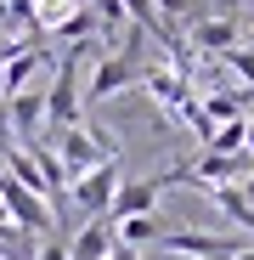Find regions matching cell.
<instances>
[{
  "label": "cell",
  "instance_id": "23",
  "mask_svg": "<svg viewBox=\"0 0 254 260\" xmlns=\"http://www.w3.org/2000/svg\"><path fill=\"white\" fill-rule=\"evenodd\" d=\"M68 6H91V0H68Z\"/></svg>",
  "mask_w": 254,
  "mask_h": 260
},
{
  "label": "cell",
  "instance_id": "16",
  "mask_svg": "<svg viewBox=\"0 0 254 260\" xmlns=\"http://www.w3.org/2000/svg\"><path fill=\"white\" fill-rule=\"evenodd\" d=\"M91 6H96V28H107V34H113V28L124 23V6H119V0H91Z\"/></svg>",
  "mask_w": 254,
  "mask_h": 260
},
{
  "label": "cell",
  "instance_id": "24",
  "mask_svg": "<svg viewBox=\"0 0 254 260\" xmlns=\"http://www.w3.org/2000/svg\"><path fill=\"white\" fill-rule=\"evenodd\" d=\"M248 51H254V28H248Z\"/></svg>",
  "mask_w": 254,
  "mask_h": 260
},
{
  "label": "cell",
  "instance_id": "20",
  "mask_svg": "<svg viewBox=\"0 0 254 260\" xmlns=\"http://www.w3.org/2000/svg\"><path fill=\"white\" fill-rule=\"evenodd\" d=\"M243 153H254V113H248V136H243Z\"/></svg>",
  "mask_w": 254,
  "mask_h": 260
},
{
  "label": "cell",
  "instance_id": "11",
  "mask_svg": "<svg viewBox=\"0 0 254 260\" xmlns=\"http://www.w3.org/2000/svg\"><path fill=\"white\" fill-rule=\"evenodd\" d=\"M248 96L254 91H209L198 108H203L209 124H232V119H248Z\"/></svg>",
  "mask_w": 254,
  "mask_h": 260
},
{
  "label": "cell",
  "instance_id": "8",
  "mask_svg": "<svg viewBox=\"0 0 254 260\" xmlns=\"http://www.w3.org/2000/svg\"><path fill=\"white\" fill-rule=\"evenodd\" d=\"M46 62H51V51H40V40H34V46H23V51H12L6 62H0V102L17 96V91H28V79L46 68Z\"/></svg>",
  "mask_w": 254,
  "mask_h": 260
},
{
  "label": "cell",
  "instance_id": "10",
  "mask_svg": "<svg viewBox=\"0 0 254 260\" xmlns=\"http://www.w3.org/2000/svg\"><path fill=\"white\" fill-rule=\"evenodd\" d=\"M187 46H192V51H215V57H221V51L237 46V23H232V17H198V23L187 28Z\"/></svg>",
  "mask_w": 254,
  "mask_h": 260
},
{
  "label": "cell",
  "instance_id": "6",
  "mask_svg": "<svg viewBox=\"0 0 254 260\" xmlns=\"http://www.w3.org/2000/svg\"><path fill=\"white\" fill-rule=\"evenodd\" d=\"M0 108H6V124H12V136L23 147H34L40 136H46V91H17V96H6Z\"/></svg>",
  "mask_w": 254,
  "mask_h": 260
},
{
  "label": "cell",
  "instance_id": "15",
  "mask_svg": "<svg viewBox=\"0 0 254 260\" xmlns=\"http://www.w3.org/2000/svg\"><path fill=\"white\" fill-rule=\"evenodd\" d=\"M221 62H226V68H232V74L248 85V91H254V51H248V46H232V51H221Z\"/></svg>",
  "mask_w": 254,
  "mask_h": 260
},
{
  "label": "cell",
  "instance_id": "5",
  "mask_svg": "<svg viewBox=\"0 0 254 260\" xmlns=\"http://www.w3.org/2000/svg\"><path fill=\"white\" fill-rule=\"evenodd\" d=\"M0 209H6V221H12L17 232H57L46 198H34V192H28V187H17L12 176H0Z\"/></svg>",
  "mask_w": 254,
  "mask_h": 260
},
{
  "label": "cell",
  "instance_id": "3",
  "mask_svg": "<svg viewBox=\"0 0 254 260\" xmlns=\"http://www.w3.org/2000/svg\"><path fill=\"white\" fill-rule=\"evenodd\" d=\"M175 181H187V164L158 170V176H141V181H119V192H113V204H107V221L119 226V221H130V215H153V209H158V192L175 187Z\"/></svg>",
  "mask_w": 254,
  "mask_h": 260
},
{
  "label": "cell",
  "instance_id": "2",
  "mask_svg": "<svg viewBox=\"0 0 254 260\" xmlns=\"http://www.w3.org/2000/svg\"><path fill=\"white\" fill-rule=\"evenodd\" d=\"M40 142H51V153L68 170V181L85 176V170H96V164H107V158H119V142L102 124H74V130H57V136H40Z\"/></svg>",
  "mask_w": 254,
  "mask_h": 260
},
{
  "label": "cell",
  "instance_id": "18",
  "mask_svg": "<svg viewBox=\"0 0 254 260\" xmlns=\"http://www.w3.org/2000/svg\"><path fill=\"white\" fill-rule=\"evenodd\" d=\"M107 260H141V254H136L130 243H113V249H107Z\"/></svg>",
  "mask_w": 254,
  "mask_h": 260
},
{
  "label": "cell",
  "instance_id": "17",
  "mask_svg": "<svg viewBox=\"0 0 254 260\" xmlns=\"http://www.w3.org/2000/svg\"><path fill=\"white\" fill-rule=\"evenodd\" d=\"M34 260H68V243L62 238H51V243H40V254Z\"/></svg>",
  "mask_w": 254,
  "mask_h": 260
},
{
  "label": "cell",
  "instance_id": "19",
  "mask_svg": "<svg viewBox=\"0 0 254 260\" xmlns=\"http://www.w3.org/2000/svg\"><path fill=\"white\" fill-rule=\"evenodd\" d=\"M209 6H221V12H237V6H248V0H209Z\"/></svg>",
  "mask_w": 254,
  "mask_h": 260
},
{
  "label": "cell",
  "instance_id": "1",
  "mask_svg": "<svg viewBox=\"0 0 254 260\" xmlns=\"http://www.w3.org/2000/svg\"><path fill=\"white\" fill-rule=\"evenodd\" d=\"M141 28H130V40H124V51H102L96 57V68H91V79L79 85V102L85 108H96V102H107V96H119V91H130V85H141Z\"/></svg>",
  "mask_w": 254,
  "mask_h": 260
},
{
  "label": "cell",
  "instance_id": "9",
  "mask_svg": "<svg viewBox=\"0 0 254 260\" xmlns=\"http://www.w3.org/2000/svg\"><path fill=\"white\" fill-rule=\"evenodd\" d=\"M113 243H119V238H113V221H107V215H96V221H85V226L74 232L68 260H107Z\"/></svg>",
  "mask_w": 254,
  "mask_h": 260
},
{
  "label": "cell",
  "instance_id": "7",
  "mask_svg": "<svg viewBox=\"0 0 254 260\" xmlns=\"http://www.w3.org/2000/svg\"><path fill=\"white\" fill-rule=\"evenodd\" d=\"M158 249L187 254V260H232L243 249V238H215V232H164Z\"/></svg>",
  "mask_w": 254,
  "mask_h": 260
},
{
  "label": "cell",
  "instance_id": "13",
  "mask_svg": "<svg viewBox=\"0 0 254 260\" xmlns=\"http://www.w3.org/2000/svg\"><path fill=\"white\" fill-rule=\"evenodd\" d=\"M243 136H248V119H232V124H215V136H209V147L203 153H243Z\"/></svg>",
  "mask_w": 254,
  "mask_h": 260
},
{
  "label": "cell",
  "instance_id": "4",
  "mask_svg": "<svg viewBox=\"0 0 254 260\" xmlns=\"http://www.w3.org/2000/svg\"><path fill=\"white\" fill-rule=\"evenodd\" d=\"M119 181H124V170H119V158H107V164H96V170H85V176H74V181H68V204H74V209H85V215L96 221V215H107V204H113Z\"/></svg>",
  "mask_w": 254,
  "mask_h": 260
},
{
  "label": "cell",
  "instance_id": "21",
  "mask_svg": "<svg viewBox=\"0 0 254 260\" xmlns=\"http://www.w3.org/2000/svg\"><path fill=\"white\" fill-rule=\"evenodd\" d=\"M232 260H254V243H243V249H237V254H232Z\"/></svg>",
  "mask_w": 254,
  "mask_h": 260
},
{
  "label": "cell",
  "instance_id": "22",
  "mask_svg": "<svg viewBox=\"0 0 254 260\" xmlns=\"http://www.w3.org/2000/svg\"><path fill=\"white\" fill-rule=\"evenodd\" d=\"M0 260H12V249H6V243H0Z\"/></svg>",
  "mask_w": 254,
  "mask_h": 260
},
{
  "label": "cell",
  "instance_id": "12",
  "mask_svg": "<svg viewBox=\"0 0 254 260\" xmlns=\"http://www.w3.org/2000/svg\"><path fill=\"white\" fill-rule=\"evenodd\" d=\"M164 232H169V226L158 221V215H130V221H119V226H113V238H119V243H130V249H136V243H158Z\"/></svg>",
  "mask_w": 254,
  "mask_h": 260
},
{
  "label": "cell",
  "instance_id": "14",
  "mask_svg": "<svg viewBox=\"0 0 254 260\" xmlns=\"http://www.w3.org/2000/svg\"><path fill=\"white\" fill-rule=\"evenodd\" d=\"M6 23H12V28H28V40H40V12H34V0H6Z\"/></svg>",
  "mask_w": 254,
  "mask_h": 260
}]
</instances>
